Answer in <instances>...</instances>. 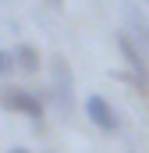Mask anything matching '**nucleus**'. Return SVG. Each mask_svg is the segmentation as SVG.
I'll list each match as a JSON object with an SVG mask.
<instances>
[{"mask_svg": "<svg viewBox=\"0 0 149 153\" xmlns=\"http://www.w3.org/2000/svg\"><path fill=\"white\" fill-rule=\"evenodd\" d=\"M50 93H53L60 117H71L74 114V71H71V61L60 53L50 57Z\"/></svg>", "mask_w": 149, "mask_h": 153, "instance_id": "nucleus-1", "label": "nucleus"}, {"mask_svg": "<svg viewBox=\"0 0 149 153\" xmlns=\"http://www.w3.org/2000/svg\"><path fill=\"white\" fill-rule=\"evenodd\" d=\"M0 107L29 117V121H36V125L43 121V100H39L36 93L21 89V85H4V89H0Z\"/></svg>", "mask_w": 149, "mask_h": 153, "instance_id": "nucleus-2", "label": "nucleus"}, {"mask_svg": "<svg viewBox=\"0 0 149 153\" xmlns=\"http://www.w3.org/2000/svg\"><path fill=\"white\" fill-rule=\"evenodd\" d=\"M117 46H121V53H124V64L131 68V75H135V82H139V89H149V53L142 50V46H135V39L128 36V32H121L117 36Z\"/></svg>", "mask_w": 149, "mask_h": 153, "instance_id": "nucleus-3", "label": "nucleus"}, {"mask_svg": "<svg viewBox=\"0 0 149 153\" xmlns=\"http://www.w3.org/2000/svg\"><path fill=\"white\" fill-rule=\"evenodd\" d=\"M85 114H89V121H92L100 132H117V111H114L100 93H92V96L85 100Z\"/></svg>", "mask_w": 149, "mask_h": 153, "instance_id": "nucleus-4", "label": "nucleus"}, {"mask_svg": "<svg viewBox=\"0 0 149 153\" xmlns=\"http://www.w3.org/2000/svg\"><path fill=\"white\" fill-rule=\"evenodd\" d=\"M124 25L131 29L135 46H142V50L149 53V22H146V14L139 11V4H128V7H124Z\"/></svg>", "mask_w": 149, "mask_h": 153, "instance_id": "nucleus-5", "label": "nucleus"}, {"mask_svg": "<svg viewBox=\"0 0 149 153\" xmlns=\"http://www.w3.org/2000/svg\"><path fill=\"white\" fill-rule=\"evenodd\" d=\"M11 57H14V68H18V71H36V68H39V50L32 46V43L14 46Z\"/></svg>", "mask_w": 149, "mask_h": 153, "instance_id": "nucleus-6", "label": "nucleus"}, {"mask_svg": "<svg viewBox=\"0 0 149 153\" xmlns=\"http://www.w3.org/2000/svg\"><path fill=\"white\" fill-rule=\"evenodd\" d=\"M11 68H14V57H11V53H7V50H0V78L7 75V71H11Z\"/></svg>", "mask_w": 149, "mask_h": 153, "instance_id": "nucleus-7", "label": "nucleus"}, {"mask_svg": "<svg viewBox=\"0 0 149 153\" xmlns=\"http://www.w3.org/2000/svg\"><path fill=\"white\" fill-rule=\"evenodd\" d=\"M7 153H29V150H25V146H11Z\"/></svg>", "mask_w": 149, "mask_h": 153, "instance_id": "nucleus-8", "label": "nucleus"}, {"mask_svg": "<svg viewBox=\"0 0 149 153\" xmlns=\"http://www.w3.org/2000/svg\"><path fill=\"white\" fill-rule=\"evenodd\" d=\"M46 4H50V7H60V0H46Z\"/></svg>", "mask_w": 149, "mask_h": 153, "instance_id": "nucleus-9", "label": "nucleus"}, {"mask_svg": "<svg viewBox=\"0 0 149 153\" xmlns=\"http://www.w3.org/2000/svg\"><path fill=\"white\" fill-rule=\"evenodd\" d=\"M146 4H149V0H146Z\"/></svg>", "mask_w": 149, "mask_h": 153, "instance_id": "nucleus-10", "label": "nucleus"}]
</instances>
